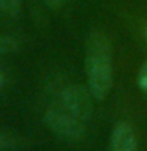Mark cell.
Instances as JSON below:
<instances>
[{"label":"cell","instance_id":"cell-2","mask_svg":"<svg viewBox=\"0 0 147 151\" xmlns=\"http://www.w3.org/2000/svg\"><path fill=\"white\" fill-rule=\"evenodd\" d=\"M44 121L47 127L63 140H81L87 129V123L81 121L55 104L46 110Z\"/></svg>","mask_w":147,"mask_h":151},{"label":"cell","instance_id":"cell-4","mask_svg":"<svg viewBox=\"0 0 147 151\" xmlns=\"http://www.w3.org/2000/svg\"><path fill=\"white\" fill-rule=\"evenodd\" d=\"M111 151H138L136 134L130 123L119 121L112 129Z\"/></svg>","mask_w":147,"mask_h":151},{"label":"cell","instance_id":"cell-11","mask_svg":"<svg viewBox=\"0 0 147 151\" xmlns=\"http://www.w3.org/2000/svg\"><path fill=\"white\" fill-rule=\"evenodd\" d=\"M0 146H2V139H0Z\"/></svg>","mask_w":147,"mask_h":151},{"label":"cell","instance_id":"cell-3","mask_svg":"<svg viewBox=\"0 0 147 151\" xmlns=\"http://www.w3.org/2000/svg\"><path fill=\"white\" fill-rule=\"evenodd\" d=\"M90 91L81 87V85H66L59 93L55 106L62 107L63 110L71 113L73 116L79 118L81 121L87 123L92 115V99Z\"/></svg>","mask_w":147,"mask_h":151},{"label":"cell","instance_id":"cell-5","mask_svg":"<svg viewBox=\"0 0 147 151\" xmlns=\"http://www.w3.org/2000/svg\"><path fill=\"white\" fill-rule=\"evenodd\" d=\"M22 0H0V13L8 17H16L21 13Z\"/></svg>","mask_w":147,"mask_h":151},{"label":"cell","instance_id":"cell-6","mask_svg":"<svg viewBox=\"0 0 147 151\" xmlns=\"http://www.w3.org/2000/svg\"><path fill=\"white\" fill-rule=\"evenodd\" d=\"M17 47H19V44L14 38L0 36V55H7V54H11V52H16Z\"/></svg>","mask_w":147,"mask_h":151},{"label":"cell","instance_id":"cell-7","mask_svg":"<svg viewBox=\"0 0 147 151\" xmlns=\"http://www.w3.org/2000/svg\"><path fill=\"white\" fill-rule=\"evenodd\" d=\"M138 85L142 91L147 93V61L141 66L139 69V76H138Z\"/></svg>","mask_w":147,"mask_h":151},{"label":"cell","instance_id":"cell-9","mask_svg":"<svg viewBox=\"0 0 147 151\" xmlns=\"http://www.w3.org/2000/svg\"><path fill=\"white\" fill-rule=\"evenodd\" d=\"M2 85H3V74H2V71H0V88H2Z\"/></svg>","mask_w":147,"mask_h":151},{"label":"cell","instance_id":"cell-8","mask_svg":"<svg viewBox=\"0 0 147 151\" xmlns=\"http://www.w3.org/2000/svg\"><path fill=\"white\" fill-rule=\"evenodd\" d=\"M43 2H44L47 6H51V8H60L66 0H43Z\"/></svg>","mask_w":147,"mask_h":151},{"label":"cell","instance_id":"cell-1","mask_svg":"<svg viewBox=\"0 0 147 151\" xmlns=\"http://www.w3.org/2000/svg\"><path fill=\"white\" fill-rule=\"evenodd\" d=\"M85 74L90 94L103 101L112 88V44L100 30L90 33L85 42Z\"/></svg>","mask_w":147,"mask_h":151},{"label":"cell","instance_id":"cell-10","mask_svg":"<svg viewBox=\"0 0 147 151\" xmlns=\"http://www.w3.org/2000/svg\"><path fill=\"white\" fill-rule=\"evenodd\" d=\"M146 40H147V27H146Z\"/></svg>","mask_w":147,"mask_h":151}]
</instances>
